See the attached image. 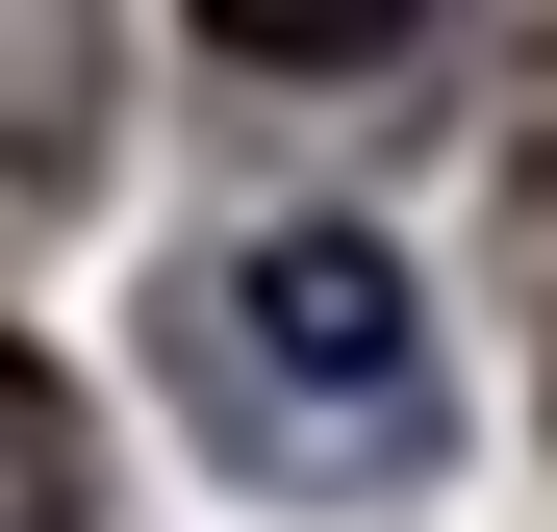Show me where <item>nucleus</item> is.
Segmentation results:
<instances>
[{
  "mask_svg": "<svg viewBox=\"0 0 557 532\" xmlns=\"http://www.w3.org/2000/svg\"><path fill=\"white\" fill-rule=\"evenodd\" d=\"M228 355H253L305 431L355 406V457H431V355H406V280H381L355 228H253V253H228Z\"/></svg>",
  "mask_w": 557,
  "mask_h": 532,
  "instance_id": "obj_1",
  "label": "nucleus"
},
{
  "mask_svg": "<svg viewBox=\"0 0 557 532\" xmlns=\"http://www.w3.org/2000/svg\"><path fill=\"white\" fill-rule=\"evenodd\" d=\"M76 507H102V431H76L51 355H0V532H76Z\"/></svg>",
  "mask_w": 557,
  "mask_h": 532,
  "instance_id": "obj_2",
  "label": "nucleus"
}]
</instances>
